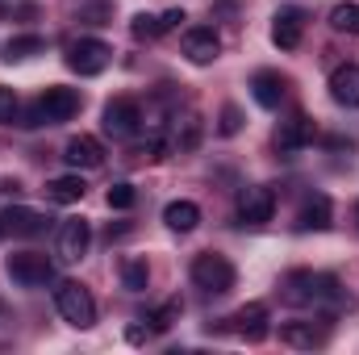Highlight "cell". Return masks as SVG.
Here are the masks:
<instances>
[{"instance_id": "obj_1", "label": "cell", "mask_w": 359, "mask_h": 355, "mask_svg": "<svg viewBox=\"0 0 359 355\" xmlns=\"http://www.w3.org/2000/svg\"><path fill=\"white\" fill-rule=\"evenodd\" d=\"M280 297H284L288 305H297V309H318V314H326V318L355 305V301L343 293L339 276H330V272H292V276H284Z\"/></svg>"}, {"instance_id": "obj_2", "label": "cell", "mask_w": 359, "mask_h": 355, "mask_svg": "<svg viewBox=\"0 0 359 355\" xmlns=\"http://www.w3.org/2000/svg\"><path fill=\"white\" fill-rule=\"evenodd\" d=\"M80 105H84V100H80V92L76 88L50 84V88L34 100V109L25 113L21 126H59V121H72V117L80 113Z\"/></svg>"}, {"instance_id": "obj_3", "label": "cell", "mask_w": 359, "mask_h": 355, "mask_svg": "<svg viewBox=\"0 0 359 355\" xmlns=\"http://www.w3.org/2000/svg\"><path fill=\"white\" fill-rule=\"evenodd\" d=\"M55 305H59L63 322L76 326V330H88L92 322H96V301H92V293L80 280H63V284L55 288Z\"/></svg>"}, {"instance_id": "obj_4", "label": "cell", "mask_w": 359, "mask_h": 355, "mask_svg": "<svg viewBox=\"0 0 359 355\" xmlns=\"http://www.w3.org/2000/svg\"><path fill=\"white\" fill-rule=\"evenodd\" d=\"M63 63H67L76 76H100V72L113 63V46L100 42V38H72L67 51H63Z\"/></svg>"}, {"instance_id": "obj_5", "label": "cell", "mask_w": 359, "mask_h": 355, "mask_svg": "<svg viewBox=\"0 0 359 355\" xmlns=\"http://www.w3.org/2000/svg\"><path fill=\"white\" fill-rule=\"evenodd\" d=\"M234 280H238L234 264H230L226 255H217V251H205V255H196V260H192V284H196V288H205V293H213V297L230 293V288H234Z\"/></svg>"}, {"instance_id": "obj_6", "label": "cell", "mask_w": 359, "mask_h": 355, "mask_svg": "<svg viewBox=\"0 0 359 355\" xmlns=\"http://www.w3.org/2000/svg\"><path fill=\"white\" fill-rule=\"evenodd\" d=\"M4 276L13 284H21V288H42V284L55 280V264L46 255H38V251H13L4 260Z\"/></svg>"}, {"instance_id": "obj_7", "label": "cell", "mask_w": 359, "mask_h": 355, "mask_svg": "<svg viewBox=\"0 0 359 355\" xmlns=\"http://www.w3.org/2000/svg\"><path fill=\"white\" fill-rule=\"evenodd\" d=\"M100 126H104V134H113V138H134V134L142 130V105L130 100V96H113V100L104 105V113H100Z\"/></svg>"}, {"instance_id": "obj_8", "label": "cell", "mask_w": 359, "mask_h": 355, "mask_svg": "<svg viewBox=\"0 0 359 355\" xmlns=\"http://www.w3.org/2000/svg\"><path fill=\"white\" fill-rule=\"evenodd\" d=\"M276 213V192L268 184H247L238 192V222L243 226H268Z\"/></svg>"}, {"instance_id": "obj_9", "label": "cell", "mask_w": 359, "mask_h": 355, "mask_svg": "<svg viewBox=\"0 0 359 355\" xmlns=\"http://www.w3.org/2000/svg\"><path fill=\"white\" fill-rule=\"evenodd\" d=\"M46 226H50V217L38 213V209H29V205H8V209L0 213V234L38 239V234H46Z\"/></svg>"}, {"instance_id": "obj_10", "label": "cell", "mask_w": 359, "mask_h": 355, "mask_svg": "<svg viewBox=\"0 0 359 355\" xmlns=\"http://www.w3.org/2000/svg\"><path fill=\"white\" fill-rule=\"evenodd\" d=\"M88 247H92V226L84 217H67L59 226V260L63 264H80L88 255Z\"/></svg>"}, {"instance_id": "obj_11", "label": "cell", "mask_w": 359, "mask_h": 355, "mask_svg": "<svg viewBox=\"0 0 359 355\" xmlns=\"http://www.w3.org/2000/svg\"><path fill=\"white\" fill-rule=\"evenodd\" d=\"M334 226V205H330V196L326 192H309L305 201H301V209H297V230L301 234H322V230H330Z\"/></svg>"}, {"instance_id": "obj_12", "label": "cell", "mask_w": 359, "mask_h": 355, "mask_svg": "<svg viewBox=\"0 0 359 355\" xmlns=\"http://www.w3.org/2000/svg\"><path fill=\"white\" fill-rule=\"evenodd\" d=\"M217 55H222V38L213 34V25H196V29L184 34V59H188V63L209 67Z\"/></svg>"}, {"instance_id": "obj_13", "label": "cell", "mask_w": 359, "mask_h": 355, "mask_svg": "<svg viewBox=\"0 0 359 355\" xmlns=\"http://www.w3.org/2000/svg\"><path fill=\"white\" fill-rule=\"evenodd\" d=\"M280 343L284 347H292V351H313V347H322L326 343V322H284L280 326Z\"/></svg>"}, {"instance_id": "obj_14", "label": "cell", "mask_w": 359, "mask_h": 355, "mask_svg": "<svg viewBox=\"0 0 359 355\" xmlns=\"http://www.w3.org/2000/svg\"><path fill=\"white\" fill-rule=\"evenodd\" d=\"M301 34H305V13L301 8H280L271 17V42L280 51H297L301 46Z\"/></svg>"}, {"instance_id": "obj_15", "label": "cell", "mask_w": 359, "mask_h": 355, "mask_svg": "<svg viewBox=\"0 0 359 355\" xmlns=\"http://www.w3.org/2000/svg\"><path fill=\"white\" fill-rule=\"evenodd\" d=\"M63 159H67L76 172H96V168L104 163V151H100V142H96L92 134H76V138H67Z\"/></svg>"}, {"instance_id": "obj_16", "label": "cell", "mask_w": 359, "mask_h": 355, "mask_svg": "<svg viewBox=\"0 0 359 355\" xmlns=\"http://www.w3.org/2000/svg\"><path fill=\"white\" fill-rule=\"evenodd\" d=\"M309 142H313V121H309L305 113H297V117L280 121V130H276V147H280L284 155H292V151H305Z\"/></svg>"}, {"instance_id": "obj_17", "label": "cell", "mask_w": 359, "mask_h": 355, "mask_svg": "<svg viewBox=\"0 0 359 355\" xmlns=\"http://www.w3.org/2000/svg\"><path fill=\"white\" fill-rule=\"evenodd\" d=\"M230 322H234V330H238L247 343H264V339H268V305H264V301L243 305Z\"/></svg>"}, {"instance_id": "obj_18", "label": "cell", "mask_w": 359, "mask_h": 355, "mask_svg": "<svg viewBox=\"0 0 359 355\" xmlns=\"http://www.w3.org/2000/svg\"><path fill=\"white\" fill-rule=\"evenodd\" d=\"M330 96L343 109H359V63H343L330 72Z\"/></svg>"}, {"instance_id": "obj_19", "label": "cell", "mask_w": 359, "mask_h": 355, "mask_svg": "<svg viewBox=\"0 0 359 355\" xmlns=\"http://www.w3.org/2000/svg\"><path fill=\"white\" fill-rule=\"evenodd\" d=\"M284 92H288V80H284L280 72H255V80H251V96H255V105H264V109H280Z\"/></svg>"}, {"instance_id": "obj_20", "label": "cell", "mask_w": 359, "mask_h": 355, "mask_svg": "<svg viewBox=\"0 0 359 355\" xmlns=\"http://www.w3.org/2000/svg\"><path fill=\"white\" fill-rule=\"evenodd\" d=\"M84 192H88V184H84V176H80V172L46 180V196H50L55 205H80V201H84Z\"/></svg>"}, {"instance_id": "obj_21", "label": "cell", "mask_w": 359, "mask_h": 355, "mask_svg": "<svg viewBox=\"0 0 359 355\" xmlns=\"http://www.w3.org/2000/svg\"><path fill=\"white\" fill-rule=\"evenodd\" d=\"M163 222H168L176 234H192V230L201 226V205H196V201H172V205L163 209Z\"/></svg>"}, {"instance_id": "obj_22", "label": "cell", "mask_w": 359, "mask_h": 355, "mask_svg": "<svg viewBox=\"0 0 359 355\" xmlns=\"http://www.w3.org/2000/svg\"><path fill=\"white\" fill-rule=\"evenodd\" d=\"M72 13L80 25H109L113 21V0H72Z\"/></svg>"}, {"instance_id": "obj_23", "label": "cell", "mask_w": 359, "mask_h": 355, "mask_svg": "<svg viewBox=\"0 0 359 355\" xmlns=\"http://www.w3.org/2000/svg\"><path fill=\"white\" fill-rule=\"evenodd\" d=\"M121 284H126L130 293H147V284H151L147 260H126V264H121Z\"/></svg>"}, {"instance_id": "obj_24", "label": "cell", "mask_w": 359, "mask_h": 355, "mask_svg": "<svg viewBox=\"0 0 359 355\" xmlns=\"http://www.w3.org/2000/svg\"><path fill=\"white\" fill-rule=\"evenodd\" d=\"M38 51H46V42H42L38 34H25V38H8L4 59H8V63H17V59H29V55H38Z\"/></svg>"}, {"instance_id": "obj_25", "label": "cell", "mask_w": 359, "mask_h": 355, "mask_svg": "<svg viewBox=\"0 0 359 355\" xmlns=\"http://www.w3.org/2000/svg\"><path fill=\"white\" fill-rule=\"evenodd\" d=\"M330 29L355 34L359 38V4H334V8H330Z\"/></svg>"}, {"instance_id": "obj_26", "label": "cell", "mask_w": 359, "mask_h": 355, "mask_svg": "<svg viewBox=\"0 0 359 355\" xmlns=\"http://www.w3.org/2000/svg\"><path fill=\"white\" fill-rule=\"evenodd\" d=\"M130 34H134L138 42H155V38L168 34V29H163V21H159L155 13H138V17L130 21Z\"/></svg>"}, {"instance_id": "obj_27", "label": "cell", "mask_w": 359, "mask_h": 355, "mask_svg": "<svg viewBox=\"0 0 359 355\" xmlns=\"http://www.w3.org/2000/svg\"><path fill=\"white\" fill-rule=\"evenodd\" d=\"M147 322H151V330H159V335H163L172 322H180V301H168V305H159L155 314H147Z\"/></svg>"}, {"instance_id": "obj_28", "label": "cell", "mask_w": 359, "mask_h": 355, "mask_svg": "<svg viewBox=\"0 0 359 355\" xmlns=\"http://www.w3.org/2000/svg\"><path fill=\"white\" fill-rule=\"evenodd\" d=\"M104 201H109V209H134V201H138V192H134V184H113Z\"/></svg>"}, {"instance_id": "obj_29", "label": "cell", "mask_w": 359, "mask_h": 355, "mask_svg": "<svg viewBox=\"0 0 359 355\" xmlns=\"http://www.w3.org/2000/svg\"><path fill=\"white\" fill-rule=\"evenodd\" d=\"M17 113H21L17 92H13V88H0V126H13V121H17Z\"/></svg>"}, {"instance_id": "obj_30", "label": "cell", "mask_w": 359, "mask_h": 355, "mask_svg": "<svg viewBox=\"0 0 359 355\" xmlns=\"http://www.w3.org/2000/svg\"><path fill=\"white\" fill-rule=\"evenodd\" d=\"M217 130H222L226 138H234V134L243 130V109H238V105H226V109H222V121H217Z\"/></svg>"}, {"instance_id": "obj_31", "label": "cell", "mask_w": 359, "mask_h": 355, "mask_svg": "<svg viewBox=\"0 0 359 355\" xmlns=\"http://www.w3.org/2000/svg\"><path fill=\"white\" fill-rule=\"evenodd\" d=\"M159 21H163V29H180V25H184L188 17H184V8H168V13H163Z\"/></svg>"}, {"instance_id": "obj_32", "label": "cell", "mask_w": 359, "mask_h": 355, "mask_svg": "<svg viewBox=\"0 0 359 355\" xmlns=\"http://www.w3.org/2000/svg\"><path fill=\"white\" fill-rule=\"evenodd\" d=\"M355 222H359V205H355Z\"/></svg>"}]
</instances>
